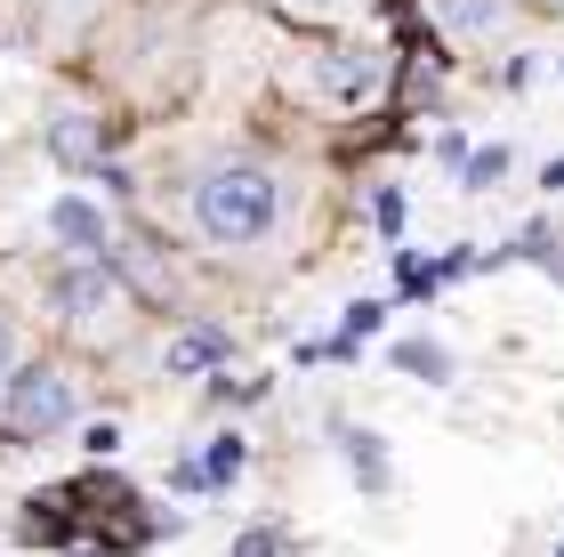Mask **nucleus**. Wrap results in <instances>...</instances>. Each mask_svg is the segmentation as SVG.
Segmentation results:
<instances>
[{
    "mask_svg": "<svg viewBox=\"0 0 564 557\" xmlns=\"http://www.w3.org/2000/svg\"><path fill=\"white\" fill-rule=\"evenodd\" d=\"M282 211H291V186L274 179L267 162H210L194 179V194H186V218H194V235L210 243V250H259V243H274L282 235Z\"/></svg>",
    "mask_w": 564,
    "mask_h": 557,
    "instance_id": "obj_1",
    "label": "nucleus"
},
{
    "mask_svg": "<svg viewBox=\"0 0 564 557\" xmlns=\"http://www.w3.org/2000/svg\"><path fill=\"white\" fill-rule=\"evenodd\" d=\"M73 413H82V379H73V364H24L9 372V388H0V420L17 428V437H65Z\"/></svg>",
    "mask_w": 564,
    "mask_h": 557,
    "instance_id": "obj_2",
    "label": "nucleus"
},
{
    "mask_svg": "<svg viewBox=\"0 0 564 557\" xmlns=\"http://www.w3.org/2000/svg\"><path fill=\"white\" fill-rule=\"evenodd\" d=\"M57 308L73 332H113L121 323V283H113V259H82V267H65L57 275Z\"/></svg>",
    "mask_w": 564,
    "mask_h": 557,
    "instance_id": "obj_3",
    "label": "nucleus"
},
{
    "mask_svg": "<svg viewBox=\"0 0 564 557\" xmlns=\"http://www.w3.org/2000/svg\"><path fill=\"white\" fill-rule=\"evenodd\" d=\"M48 154L65 170H106V121L97 114H57L48 121Z\"/></svg>",
    "mask_w": 564,
    "mask_h": 557,
    "instance_id": "obj_4",
    "label": "nucleus"
},
{
    "mask_svg": "<svg viewBox=\"0 0 564 557\" xmlns=\"http://www.w3.org/2000/svg\"><path fill=\"white\" fill-rule=\"evenodd\" d=\"M48 235H57V243H73L82 259H106V250H113V235H106V211H89L82 194L48 202Z\"/></svg>",
    "mask_w": 564,
    "mask_h": 557,
    "instance_id": "obj_5",
    "label": "nucleus"
},
{
    "mask_svg": "<svg viewBox=\"0 0 564 557\" xmlns=\"http://www.w3.org/2000/svg\"><path fill=\"white\" fill-rule=\"evenodd\" d=\"M435 24H444L452 41H500L508 24H517V9H508V0H435Z\"/></svg>",
    "mask_w": 564,
    "mask_h": 557,
    "instance_id": "obj_6",
    "label": "nucleus"
},
{
    "mask_svg": "<svg viewBox=\"0 0 564 557\" xmlns=\"http://www.w3.org/2000/svg\"><path fill=\"white\" fill-rule=\"evenodd\" d=\"M315 82L355 106V97L379 89V49H330V57H315Z\"/></svg>",
    "mask_w": 564,
    "mask_h": 557,
    "instance_id": "obj_7",
    "label": "nucleus"
},
{
    "mask_svg": "<svg viewBox=\"0 0 564 557\" xmlns=\"http://www.w3.org/2000/svg\"><path fill=\"white\" fill-rule=\"evenodd\" d=\"M226 356H235V340H226V332H210V323H194V332H177V340L162 347V364H170L177 379H194V372H218Z\"/></svg>",
    "mask_w": 564,
    "mask_h": 557,
    "instance_id": "obj_8",
    "label": "nucleus"
},
{
    "mask_svg": "<svg viewBox=\"0 0 564 557\" xmlns=\"http://www.w3.org/2000/svg\"><path fill=\"white\" fill-rule=\"evenodd\" d=\"M282 17H299V24H355L371 9V0H274Z\"/></svg>",
    "mask_w": 564,
    "mask_h": 557,
    "instance_id": "obj_9",
    "label": "nucleus"
},
{
    "mask_svg": "<svg viewBox=\"0 0 564 557\" xmlns=\"http://www.w3.org/2000/svg\"><path fill=\"white\" fill-rule=\"evenodd\" d=\"M242 461H250V452H242V437H210V461H202V485H235V476H242Z\"/></svg>",
    "mask_w": 564,
    "mask_h": 557,
    "instance_id": "obj_10",
    "label": "nucleus"
},
{
    "mask_svg": "<svg viewBox=\"0 0 564 557\" xmlns=\"http://www.w3.org/2000/svg\"><path fill=\"white\" fill-rule=\"evenodd\" d=\"M395 356H403V372H427V379H444V372H452V364H444V347H427V340H403Z\"/></svg>",
    "mask_w": 564,
    "mask_h": 557,
    "instance_id": "obj_11",
    "label": "nucleus"
},
{
    "mask_svg": "<svg viewBox=\"0 0 564 557\" xmlns=\"http://www.w3.org/2000/svg\"><path fill=\"white\" fill-rule=\"evenodd\" d=\"M347 461H355V476H364V485H379V476H388V469H379V437H355V428H347Z\"/></svg>",
    "mask_w": 564,
    "mask_h": 557,
    "instance_id": "obj_12",
    "label": "nucleus"
},
{
    "mask_svg": "<svg viewBox=\"0 0 564 557\" xmlns=\"http://www.w3.org/2000/svg\"><path fill=\"white\" fill-rule=\"evenodd\" d=\"M500 170H508V154H500V146H492V154H476V162H468V186H492V179H500Z\"/></svg>",
    "mask_w": 564,
    "mask_h": 557,
    "instance_id": "obj_13",
    "label": "nucleus"
},
{
    "mask_svg": "<svg viewBox=\"0 0 564 557\" xmlns=\"http://www.w3.org/2000/svg\"><path fill=\"white\" fill-rule=\"evenodd\" d=\"M364 332H379V308H371V299H355V308H347V340H364Z\"/></svg>",
    "mask_w": 564,
    "mask_h": 557,
    "instance_id": "obj_14",
    "label": "nucleus"
},
{
    "mask_svg": "<svg viewBox=\"0 0 564 557\" xmlns=\"http://www.w3.org/2000/svg\"><path fill=\"white\" fill-rule=\"evenodd\" d=\"M9 372H17V323L0 315V388H9Z\"/></svg>",
    "mask_w": 564,
    "mask_h": 557,
    "instance_id": "obj_15",
    "label": "nucleus"
},
{
    "mask_svg": "<svg viewBox=\"0 0 564 557\" xmlns=\"http://www.w3.org/2000/svg\"><path fill=\"white\" fill-rule=\"evenodd\" d=\"M274 549H282L274 534H242V542H235V557H274Z\"/></svg>",
    "mask_w": 564,
    "mask_h": 557,
    "instance_id": "obj_16",
    "label": "nucleus"
},
{
    "mask_svg": "<svg viewBox=\"0 0 564 557\" xmlns=\"http://www.w3.org/2000/svg\"><path fill=\"white\" fill-rule=\"evenodd\" d=\"M556 9H564V0H556Z\"/></svg>",
    "mask_w": 564,
    "mask_h": 557,
    "instance_id": "obj_17",
    "label": "nucleus"
}]
</instances>
